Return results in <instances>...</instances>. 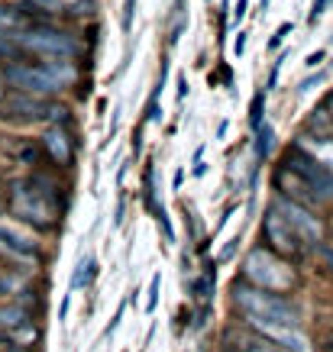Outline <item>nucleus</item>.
I'll use <instances>...</instances> for the list:
<instances>
[{
	"mask_svg": "<svg viewBox=\"0 0 333 352\" xmlns=\"http://www.w3.org/2000/svg\"><path fill=\"white\" fill-rule=\"evenodd\" d=\"M0 346H3V336H0Z\"/></svg>",
	"mask_w": 333,
	"mask_h": 352,
	"instance_id": "2f4dec72",
	"label": "nucleus"
},
{
	"mask_svg": "<svg viewBox=\"0 0 333 352\" xmlns=\"http://www.w3.org/2000/svg\"><path fill=\"white\" fill-rule=\"evenodd\" d=\"M317 249V256H321V262L327 265V272H333V245H327V243H317L314 245Z\"/></svg>",
	"mask_w": 333,
	"mask_h": 352,
	"instance_id": "4be33fe9",
	"label": "nucleus"
},
{
	"mask_svg": "<svg viewBox=\"0 0 333 352\" xmlns=\"http://www.w3.org/2000/svg\"><path fill=\"white\" fill-rule=\"evenodd\" d=\"M321 58H323V52H314L311 58H308V65H311V68H317V65H321Z\"/></svg>",
	"mask_w": 333,
	"mask_h": 352,
	"instance_id": "cd10ccee",
	"label": "nucleus"
},
{
	"mask_svg": "<svg viewBox=\"0 0 333 352\" xmlns=\"http://www.w3.org/2000/svg\"><path fill=\"white\" fill-rule=\"evenodd\" d=\"M291 32V23H281V30H275V36H272V43H269V49H279L281 45V39Z\"/></svg>",
	"mask_w": 333,
	"mask_h": 352,
	"instance_id": "b1692460",
	"label": "nucleus"
},
{
	"mask_svg": "<svg viewBox=\"0 0 333 352\" xmlns=\"http://www.w3.org/2000/svg\"><path fill=\"white\" fill-rule=\"evenodd\" d=\"M243 278H246L249 285H256V288L279 291V294H285V291H291L298 285V272L288 265V258L269 252L266 245H256L243 258Z\"/></svg>",
	"mask_w": 333,
	"mask_h": 352,
	"instance_id": "7ed1b4c3",
	"label": "nucleus"
},
{
	"mask_svg": "<svg viewBox=\"0 0 333 352\" xmlns=\"http://www.w3.org/2000/svg\"><path fill=\"white\" fill-rule=\"evenodd\" d=\"M10 210L32 230H55L65 210V194L52 178L30 175L10 184Z\"/></svg>",
	"mask_w": 333,
	"mask_h": 352,
	"instance_id": "f257e3e1",
	"label": "nucleus"
},
{
	"mask_svg": "<svg viewBox=\"0 0 333 352\" xmlns=\"http://www.w3.org/2000/svg\"><path fill=\"white\" fill-rule=\"evenodd\" d=\"M3 81L20 91V94H32V97H52L62 91V85L49 75V68L43 62L32 65V62H10L3 68Z\"/></svg>",
	"mask_w": 333,
	"mask_h": 352,
	"instance_id": "39448f33",
	"label": "nucleus"
},
{
	"mask_svg": "<svg viewBox=\"0 0 333 352\" xmlns=\"http://www.w3.org/2000/svg\"><path fill=\"white\" fill-rule=\"evenodd\" d=\"M133 16H136V0H127L123 3V32L133 30Z\"/></svg>",
	"mask_w": 333,
	"mask_h": 352,
	"instance_id": "5701e85b",
	"label": "nucleus"
},
{
	"mask_svg": "<svg viewBox=\"0 0 333 352\" xmlns=\"http://www.w3.org/2000/svg\"><path fill=\"white\" fill-rule=\"evenodd\" d=\"M262 110H266V91H259L256 100H253V107H249V126L253 129L262 126Z\"/></svg>",
	"mask_w": 333,
	"mask_h": 352,
	"instance_id": "aec40b11",
	"label": "nucleus"
},
{
	"mask_svg": "<svg viewBox=\"0 0 333 352\" xmlns=\"http://www.w3.org/2000/svg\"><path fill=\"white\" fill-rule=\"evenodd\" d=\"M298 149H304L308 155H314L317 162H323L327 168H333V139L330 136H317V133H301L298 142H294Z\"/></svg>",
	"mask_w": 333,
	"mask_h": 352,
	"instance_id": "2eb2a0df",
	"label": "nucleus"
},
{
	"mask_svg": "<svg viewBox=\"0 0 333 352\" xmlns=\"http://www.w3.org/2000/svg\"><path fill=\"white\" fill-rule=\"evenodd\" d=\"M45 104L43 97H32V94H17L0 100V117L3 120H17V123H36V120H45Z\"/></svg>",
	"mask_w": 333,
	"mask_h": 352,
	"instance_id": "9d476101",
	"label": "nucleus"
},
{
	"mask_svg": "<svg viewBox=\"0 0 333 352\" xmlns=\"http://www.w3.org/2000/svg\"><path fill=\"white\" fill-rule=\"evenodd\" d=\"M262 236H266V243L272 245V252L281 258H288V262H301L304 252H308V245L298 239V233L291 230V223L285 217L272 207L266 220H262Z\"/></svg>",
	"mask_w": 333,
	"mask_h": 352,
	"instance_id": "0eeeda50",
	"label": "nucleus"
},
{
	"mask_svg": "<svg viewBox=\"0 0 333 352\" xmlns=\"http://www.w3.org/2000/svg\"><path fill=\"white\" fill-rule=\"evenodd\" d=\"M26 26V13L20 7H0V32H17Z\"/></svg>",
	"mask_w": 333,
	"mask_h": 352,
	"instance_id": "f3484780",
	"label": "nucleus"
},
{
	"mask_svg": "<svg viewBox=\"0 0 333 352\" xmlns=\"http://www.w3.org/2000/svg\"><path fill=\"white\" fill-rule=\"evenodd\" d=\"M0 252H7V256H13V258H36L39 256L32 236L20 233V230L10 223H0Z\"/></svg>",
	"mask_w": 333,
	"mask_h": 352,
	"instance_id": "ddd939ff",
	"label": "nucleus"
},
{
	"mask_svg": "<svg viewBox=\"0 0 333 352\" xmlns=\"http://www.w3.org/2000/svg\"><path fill=\"white\" fill-rule=\"evenodd\" d=\"M272 207L288 220L291 230L298 233V239H301L308 249H314L317 243H323V223L311 214V207H304V204H298V201H288V197H275Z\"/></svg>",
	"mask_w": 333,
	"mask_h": 352,
	"instance_id": "6e6552de",
	"label": "nucleus"
},
{
	"mask_svg": "<svg viewBox=\"0 0 333 352\" xmlns=\"http://www.w3.org/2000/svg\"><path fill=\"white\" fill-rule=\"evenodd\" d=\"M20 288H23V275H0V294L7 298V294H20Z\"/></svg>",
	"mask_w": 333,
	"mask_h": 352,
	"instance_id": "412c9836",
	"label": "nucleus"
},
{
	"mask_svg": "<svg viewBox=\"0 0 333 352\" xmlns=\"http://www.w3.org/2000/svg\"><path fill=\"white\" fill-rule=\"evenodd\" d=\"M224 349L226 352H285L279 342L256 333L253 327H230L224 330Z\"/></svg>",
	"mask_w": 333,
	"mask_h": 352,
	"instance_id": "9b49d317",
	"label": "nucleus"
},
{
	"mask_svg": "<svg viewBox=\"0 0 333 352\" xmlns=\"http://www.w3.org/2000/svg\"><path fill=\"white\" fill-rule=\"evenodd\" d=\"M0 100H3V87H0Z\"/></svg>",
	"mask_w": 333,
	"mask_h": 352,
	"instance_id": "7c9ffc66",
	"label": "nucleus"
},
{
	"mask_svg": "<svg viewBox=\"0 0 333 352\" xmlns=\"http://www.w3.org/2000/svg\"><path fill=\"white\" fill-rule=\"evenodd\" d=\"M36 155H39V152H36V149H23V155H20V159H23V162H36Z\"/></svg>",
	"mask_w": 333,
	"mask_h": 352,
	"instance_id": "bb28decb",
	"label": "nucleus"
},
{
	"mask_svg": "<svg viewBox=\"0 0 333 352\" xmlns=\"http://www.w3.org/2000/svg\"><path fill=\"white\" fill-rule=\"evenodd\" d=\"M97 275V262L94 258H85L81 265H78V272L72 275V281H68V291H81V288H87V281Z\"/></svg>",
	"mask_w": 333,
	"mask_h": 352,
	"instance_id": "a211bd4d",
	"label": "nucleus"
},
{
	"mask_svg": "<svg viewBox=\"0 0 333 352\" xmlns=\"http://www.w3.org/2000/svg\"><path fill=\"white\" fill-rule=\"evenodd\" d=\"M243 320H246V327H253L256 333L269 336L272 342H279L285 352H314L311 349V340H308L298 327H291V323L262 320V317H253V314H243Z\"/></svg>",
	"mask_w": 333,
	"mask_h": 352,
	"instance_id": "1a4fd4ad",
	"label": "nucleus"
},
{
	"mask_svg": "<svg viewBox=\"0 0 333 352\" xmlns=\"http://www.w3.org/2000/svg\"><path fill=\"white\" fill-rule=\"evenodd\" d=\"M327 110H330V113H327V117H330V120H333V94H330V97H327Z\"/></svg>",
	"mask_w": 333,
	"mask_h": 352,
	"instance_id": "c85d7f7f",
	"label": "nucleus"
},
{
	"mask_svg": "<svg viewBox=\"0 0 333 352\" xmlns=\"http://www.w3.org/2000/svg\"><path fill=\"white\" fill-rule=\"evenodd\" d=\"M323 7H327V0H314V10H311V23L317 20V16H321L323 13Z\"/></svg>",
	"mask_w": 333,
	"mask_h": 352,
	"instance_id": "a878e982",
	"label": "nucleus"
},
{
	"mask_svg": "<svg viewBox=\"0 0 333 352\" xmlns=\"http://www.w3.org/2000/svg\"><path fill=\"white\" fill-rule=\"evenodd\" d=\"M155 300H159V275L152 278V291H149V310H155Z\"/></svg>",
	"mask_w": 333,
	"mask_h": 352,
	"instance_id": "393cba45",
	"label": "nucleus"
},
{
	"mask_svg": "<svg viewBox=\"0 0 333 352\" xmlns=\"http://www.w3.org/2000/svg\"><path fill=\"white\" fill-rule=\"evenodd\" d=\"M275 184H279L281 197H288V201H298L304 204V207H311V204H317V197L311 194V188H308V182H304L301 175L294 168H288L285 162L279 165V171H275Z\"/></svg>",
	"mask_w": 333,
	"mask_h": 352,
	"instance_id": "f8f14e48",
	"label": "nucleus"
},
{
	"mask_svg": "<svg viewBox=\"0 0 333 352\" xmlns=\"http://www.w3.org/2000/svg\"><path fill=\"white\" fill-rule=\"evenodd\" d=\"M272 149V129L269 126H259L256 129V159H266Z\"/></svg>",
	"mask_w": 333,
	"mask_h": 352,
	"instance_id": "6ab92c4d",
	"label": "nucleus"
},
{
	"mask_svg": "<svg viewBox=\"0 0 333 352\" xmlns=\"http://www.w3.org/2000/svg\"><path fill=\"white\" fill-rule=\"evenodd\" d=\"M26 327H30V307H23L20 300L0 307V330H26Z\"/></svg>",
	"mask_w": 333,
	"mask_h": 352,
	"instance_id": "dca6fc26",
	"label": "nucleus"
},
{
	"mask_svg": "<svg viewBox=\"0 0 333 352\" xmlns=\"http://www.w3.org/2000/svg\"><path fill=\"white\" fill-rule=\"evenodd\" d=\"M281 162H285L288 168H294L304 182H308V188H311V194L317 197V204H333V171L327 168L323 162H317L314 155L298 149V146H291Z\"/></svg>",
	"mask_w": 333,
	"mask_h": 352,
	"instance_id": "423d86ee",
	"label": "nucleus"
},
{
	"mask_svg": "<svg viewBox=\"0 0 333 352\" xmlns=\"http://www.w3.org/2000/svg\"><path fill=\"white\" fill-rule=\"evenodd\" d=\"M0 207H3V201H0Z\"/></svg>",
	"mask_w": 333,
	"mask_h": 352,
	"instance_id": "473e14b6",
	"label": "nucleus"
},
{
	"mask_svg": "<svg viewBox=\"0 0 333 352\" xmlns=\"http://www.w3.org/2000/svg\"><path fill=\"white\" fill-rule=\"evenodd\" d=\"M230 294H233V304H237L239 314H253V317H262V320L291 323V327H298V323H301V310L294 307L285 294L256 288V285H249L246 278L233 281Z\"/></svg>",
	"mask_w": 333,
	"mask_h": 352,
	"instance_id": "f03ea898",
	"label": "nucleus"
},
{
	"mask_svg": "<svg viewBox=\"0 0 333 352\" xmlns=\"http://www.w3.org/2000/svg\"><path fill=\"white\" fill-rule=\"evenodd\" d=\"M17 45L23 52H36L43 58H75L81 52L75 32L58 30V26H30L17 32Z\"/></svg>",
	"mask_w": 333,
	"mask_h": 352,
	"instance_id": "20e7f679",
	"label": "nucleus"
},
{
	"mask_svg": "<svg viewBox=\"0 0 333 352\" xmlns=\"http://www.w3.org/2000/svg\"><path fill=\"white\" fill-rule=\"evenodd\" d=\"M323 342H327V349H333V333H327V340Z\"/></svg>",
	"mask_w": 333,
	"mask_h": 352,
	"instance_id": "c756f323",
	"label": "nucleus"
},
{
	"mask_svg": "<svg viewBox=\"0 0 333 352\" xmlns=\"http://www.w3.org/2000/svg\"><path fill=\"white\" fill-rule=\"evenodd\" d=\"M43 149L52 155V162H58L62 168H68V162H72V139L65 133V126H52L45 129L43 136Z\"/></svg>",
	"mask_w": 333,
	"mask_h": 352,
	"instance_id": "4468645a",
	"label": "nucleus"
}]
</instances>
